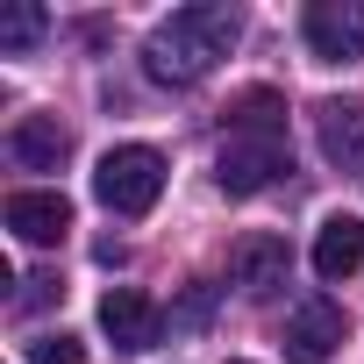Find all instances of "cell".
<instances>
[{"label":"cell","mask_w":364,"mask_h":364,"mask_svg":"<svg viewBox=\"0 0 364 364\" xmlns=\"http://www.w3.org/2000/svg\"><path fill=\"white\" fill-rule=\"evenodd\" d=\"M236 36H243L236 8H222V0H193V8H178V15H164V22L150 29L143 72H150L157 86H193V79H208V72L236 50Z\"/></svg>","instance_id":"6da1fadb"},{"label":"cell","mask_w":364,"mask_h":364,"mask_svg":"<svg viewBox=\"0 0 364 364\" xmlns=\"http://www.w3.org/2000/svg\"><path fill=\"white\" fill-rule=\"evenodd\" d=\"M93 193H100V208L107 215H150L157 208V193H164V157L150 150V143H122V150H107L100 164H93Z\"/></svg>","instance_id":"7a4b0ae2"},{"label":"cell","mask_w":364,"mask_h":364,"mask_svg":"<svg viewBox=\"0 0 364 364\" xmlns=\"http://www.w3.org/2000/svg\"><path fill=\"white\" fill-rule=\"evenodd\" d=\"M279 171H293L286 136H222V157H215L222 193H264Z\"/></svg>","instance_id":"3957f363"},{"label":"cell","mask_w":364,"mask_h":364,"mask_svg":"<svg viewBox=\"0 0 364 364\" xmlns=\"http://www.w3.org/2000/svg\"><path fill=\"white\" fill-rule=\"evenodd\" d=\"M300 29L321 65H357L364 58V0H314Z\"/></svg>","instance_id":"277c9868"},{"label":"cell","mask_w":364,"mask_h":364,"mask_svg":"<svg viewBox=\"0 0 364 364\" xmlns=\"http://www.w3.org/2000/svg\"><path fill=\"white\" fill-rule=\"evenodd\" d=\"M229 286H236L243 300H272V293L286 286V243H279V236H243V243L229 250Z\"/></svg>","instance_id":"5b68a950"},{"label":"cell","mask_w":364,"mask_h":364,"mask_svg":"<svg viewBox=\"0 0 364 364\" xmlns=\"http://www.w3.org/2000/svg\"><path fill=\"white\" fill-rule=\"evenodd\" d=\"M343 343V307L336 300H307L286 321V364H328Z\"/></svg>","instance_id":"8992f818"},{"label":"cell","mask_w":364,"mask_h":364,"mask_svg":"<svg viewBox=\"0 0 364 364\" xmlns=\"http://www.w3.org/2000/svg\"><path fill=\"white\" fill-rule=\"evenodd\" d=\"M314 136H321V157L336 171H364V100H321Z\"/></svg>","instance_id":"52a82bcc"},{"label":"cell","mask_w":364,"mask_h":364,"mask_svg":"<svg viewBox=\"0 0 364 364\" xmlns=\"http://www.w3.org/2000/svg\"><path fill=\"white\" fill-rule=\"evenodd\" d=\"M8 157H15L22 171H58V164L72 157V136H65L58 114H22V122L8 129Z\"/></svg>","instance_id":"ba28073f"},{"label":"cell","mask_w":364,"mask_h":364,"mask_svg":"<svg viewBox=\"0 0 364 364\" xmlns=\"http://www.w3.org/2000/svg\"><path fill=\"white\" fill-rule=\"evenodd\" d=\"M100 328L114 336V350H150L157 343V307L136 286H107L100 293Z\"/></svg>","instance_id":"9c48e42d"},{"label":"cell","mask_w":364,"mask_h":364,"mask_svg":"<svg viewBox=\"0 0 364 364\" xmlns=\"http://www.w3.org/2000/svg\"><path fill=\"white\" fill-rule=\"evenodd\" d=\"M8 229L22 243H58L72 229V200L65 193H8Z\"/></svg>","instance_id":"30bf717a"},{"label":"cell","mask_w":364,"mask_h":364,"mask_svg":"<svg viewBox=\"0 0 364 364\" xmlns=\"http://www.w3.org/2000/svg\"><path fill=\"white\" fill-rule=\"evenodd\" d=\"M357 264H364V222H357V215H328L321 236H314V272L336 286V279H350Z\"/></svg>","instance_id":"8fae6325"},{"label":"cell","mask_w":364,"mask_h":364,"mask_svg":"<svg viewBox=\"0 0 364 364\" xmlns=\"http://www.w3.org/2000/svg\"><path fill=\"white\" fill-rule=\"evenodd\" d=\"M222 122H229V136H286V100L272 86H250V93L229 100Z\"/></svg>","instance_id":"7c38bea8"},{"label":"cell","mask_w":364,"mask_h":364,"mask_svg":"<svg viewBox=\"0 0 364 364\" xmlns=\"http://www.w3.org/2000/svg\"><path fill=\"white\" fill-rule=\"evenodd\" d=\"M36 36H43V8H29V0H8V8H0V58H22Z\"/></svg>","instance_id":"4fadbf2b"},{"label":"cell","mask_w":364,"mask_h":364,"mask_svg":"<svg viewBox=\"0 0 364 364\" xmlns=\"http://www.w3.org/2000/svg\"><path fill=\"white\" fill-rule=\"evenodd\" d=\"M29 364H86V343L79 336H36L29 343Z\"/></svg>","instance_id":"5bb4252c"}]
</instances>
